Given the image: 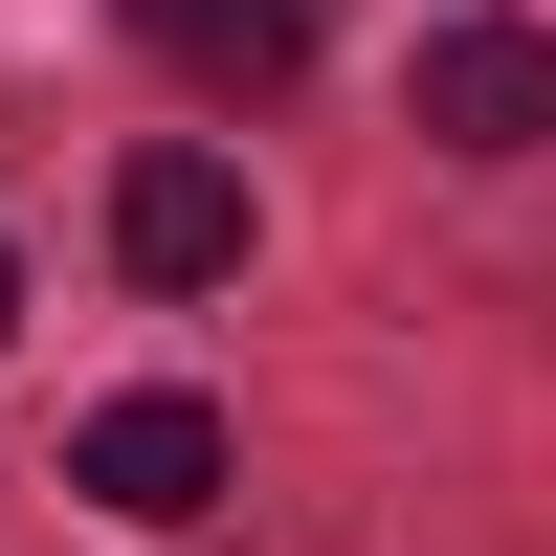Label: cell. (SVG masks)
<instances>
[{
    "label": "cell",
    "instance_id": "2",
    "mask_svg": "<svg viewBox=\"0 0 556 556\" xmlns=\"http://www.w3.org/2000/svg\"><path fill=\"white\" fill-rule=\"evenodd\" d=\"M67 490L89 513H134V534H178V513H223V401H89V445H67Z\"/></svg>",
    "mask_w": 556,
    "mask_h": 556
},
{
    "label": "cell",
    "instance_id": "3",
    "mask_svg": "<svg viewBox=\"0 0 556 556\" xmlns=\"http://www.w3.org/2000/svg\"><path fill=\"white\" fill-rule=\"evenodd\" d=\"M112 267H134V290H223V267H245V178L156 134V156L112 178Z\"/></svg>",
    "mask_w": 556,
    "mask_h": 556
},
{
    "label": "cell",
    "instance_id": "4",
    "mask_svg": "<svg viewBox=\"0 0 556 556\" xmlns=\"http://www.w3.org/2000/svg\"><path fill=\"white\" fill-rule=\"evenodd\" d=\"M312 23H334V0H134V45H156L178 89H290Z\"/></svg>",
    "mask_w": 556,
    "mask_h": 556
},
{
    "label": "cell",
    "instance_id": "5",
    "mask_svg": "<svg viewBox=\"0 0 556 556\" xmlns=\"http://www.w3.org/2000/svg\"><path fill=\"white\" fill-rule=\"evenodd\" d=\"M0 334H23V267H0Z\"/></svg>",
    "mask_w": 556,
    "mask_h": 556
},
{
    "label": "cell",
    "instance_id": "1",
    "mask_svg": "<svg viewBox=\"0 0 556 556\" xmlns=\"http://www.w3.org/2000/svg\"><path fill=\"white\" fill-rule=\"evenodd\" d=\"M401 112H424L445 156H556V45H534V23H424Z\"/></svg>",
    "mask_w": 556,
    "mask_h": 556
}]
</instances>
